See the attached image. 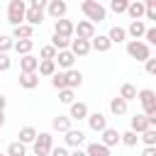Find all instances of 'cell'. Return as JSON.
<instances>
[{"label":"cell","instance_id":"cell-29","mask_svg":"<svg viewBox=\"0 0 156 156\" xmlns=\"http://www.w3.org/2000/svg\"><path fill=\"white\" fill-rule=\"evenodd\" d=\"M66 80H68L71 88H80V85H83V73L76 71V68H68V71H66Z\"/></svg>","mask_w":156,"mask_h":156},{"label":"cell","instance_id":"cell-19","mask_svg":"<svg viewBox=\"0 0 156 156\" xmlns=\"http://www.w3.org/2000/svg\"><path fill=\"white\" fill-rule=\"evenodd\" d=\"M100 134H102L100 139H102V141H105L110 149H112V146H117V144L122 141V132H117V129H112V127H105Z\"/></svg>","mask_w":156,"mask_h":156},{"label":"cell","instance_id":"cell-43","mask_svg":"<svg viewBox=\"0 0 156 156\" xmlns=\"http://www.w3.org/2000/svg\"><path fill=\"white\" fill-rule=\"evenodd\" d=\"M144 71H146L149 76H156V58H151V56H149V58L144 61Z\"/></svg>","mask_w":156,"mask_h":156},{"label":"cell","instance_id":"cell-44","mask_svg":"<svg viewBox=\"0 0 156 156\" xmlns=\"http://www.w3.org/2000/svg\"><path fill=\"white\" fill-rule=\"evenodd\" d=\"M144 39H146L151 46H156V27H146V34H144Z\"/></svg>","mask_w":156,"mask_h":156},{"label":"cell","instance_id":"cell-46","mask_svg":"<svg viewBox=\"0 0 156 156\" xmlns=\"http://www.w3.org/2000/svg\"><path fill=\"white\" fill-rule=\"evenodd\" d=\"M144 20L156 22V5H146V17H144Z\"/></svg>","mask_w":156,"mask_h":156},{"label":"cell","instance_id":"cell-12","mask_svg":"<svg viewBox=\"0 0 156 156\" xmlns=\"http://www.w3.org/2000/svg\"><path fill=\"white\" fill-rule=\"evenodd\" d=\"M54 32H58L63 37H73L76 34V24L71 20H66V17H58V20H54Z\"/></svg>","mask_w":156,"mask_h":156},{"label":"cell","instance_id":"cell-45","mask_svg":"<svg viewBox=\"0 0 156 156\" xmlns=\"http://www.w3.org/2000/svg\"><path fill=\"white\" fill-rule=\"evenodd\" d=\"M146 112V117H149V122H151V127H156V105H151L149 110H144Z\"/></svg>","mask_w":156,"mask_h":156},{"label":"cell","instance_id":"cell-16","mask_svg":"<svg viewBox=\"0 0 156 156\" xmlns=\"http://www.w3.org/2000/svg\"><path fill=\"white\" fill-rule=\"evenodd\" d=\"M127 107H129V100H124L122 95H117V98L110 100V112H112L115 117H124V115H127Z\"/></svg>","mask_w":156,"mask_h":156},{"label":"cell","instance_id":"cell-7","mask_svg":"<svg viewBox=\"0 0 156 156\" xmlns=\"http://www.w3.org/2000/svg\"><path fill=\"white\" fill-rule=\"evenodd\" d=\"M39 85V71H20V88L34 90Z\"/></svg>","mask_w":156,"mask_h":156},{"label":"cell","instance_id":"cell-38","mask_svg":"<svg viewBox=\"0 0 156 156\" xmlns=\"http://www.w3.org/2000/svg\"><path fill=\"white\" fill-rule=\"evenodd\" d=\"M56 54H58V49L54 44H44L39 49V58H56Z\"/></svg>","mask_w":156,"mask_h":156},{"label":"cell","instance_id":"cell-9","mask_svg":"<svg viewBox=\"0 0 156 156\" xmlns=\"http://www.w3.org/2000/svg\"><path fill=\"white\" fill-rule=\"evenodd\" d=\"M76 58H78V56H76L71 49H58V54H56V63H58V68H63V71L73 68Z\"/></svg>","mask_w":156,"mask_h":156},{"label":"cell","instance_id":"cell-13","mask_svg":"<svg viewBox=\"0 0 156 156\" xmlns=\"http://www.w3.org/2000/svg\"><path fill=\"white\" fill-rule=\"evenodd\" d=\"M68 115L76 119V122H80V119H88V115H90V110H88V105L85 102H71L68 105Z\"/></svg>","mask_w":156,"mask_h":156},{"label":"cell","instance_id":"cell-24","mask_svg":"<svg viewBox=\"0 0 156 156\" xmlns=\"http://www.w3.org/2000/svg\"><path fill=\"white\" fill-rule=\"evenodd\" d=\"M12 37H15V39H29V37H34V24H29V22L17 24V27L12 29Z\"/></svg>","mask_w":156,"mask_h":156},{"label":"cell","instance_id":"cell-5","mask_svg":"<svg viewBox=\"0 0 156 156\" xmlns=\"http://www.w3.org/2000/svg\"><path fill=\"white\" fill-rule=\"evenodd\" d=\"M66 12H68V5H66V0H49V5H46V15H49L51 20L66 17Z\"/></svg>","mask_w":156,"mask_h":156},{"label":"cell","instance_id":"cell-8","mask_svg":"<svg viewBox=\"0 0 156 156\" xmlns=\"http://www.w3.org/2000/svg\"><path fill=\"white\" fill-rule=\"evenodd\" d=\"M98 32H95V22H90L88 17L85 20H78L76 24V37H83V39H93Z\"/></svg>","mask_w":156,"mask_h":156},{"label":"cell","instance_id":"cell-31","mask_svg":"<svg viewBox=\"0 0 156 156\" xmlns=\"http://www.w3.org/2000/svg\"><path fill=\"white\" fill-rule=\"evenodd\" d=\"M73 100H76V88L66 85V88H61V90H58V102H63V105H71Z\"/></svg>","mask_w":156,"mask_h":156},{"label":"cell","instance_id":"cell-30","mask_svg":"<svg viewBox=\"0 0 156 156\" xmlns=\"http://www.w3.org/2000/svg\"><path fill=\"white\" fill-rule=\"evenodd\" d=\"M37 134H39V132H37L34 127H29V124H27V127H22V129H20V134H17V136H20V141H24V144H34Z\"/></svg>","mask_w":156,"mask_h":156},{"label":"cell","instance_id":"cell-40","mask_svg":"<svg viewBox=\"0 0 156 156\" xmlns=\"http://www.w3.org/2000/svg\"><path fill=\"white\" fill-rule=\"evenodd\" d=\"M10 49H15V37L0 34V51H10Z\"/></svg>","mask_w":156,"mask_h":156},{"label":"cell","instance_id":"cell-14","mask_svg":"<svg viewBox=\"0 0 156 156\" xmlns=\"http://www.w3.org/2000/svg\"><path fill=\"white\" fill-rule=\"evenodd\" d=\"M88 127H90V132H102L105 127H107V117L102 115V112H90L88 115Z\"/></svg>","mask_w":156,"mask_h":156},{"label":"cell","instance_id":"cell-1","mask_svg":"<svg viewBox=\"0 0 156 156\" xmlns=\"http://www.w3.org/2000/svg\"><path fill=\"white\" fill-rule=\"evenodd\" d=\"M127 56L144 63V61L151 56V44L144 41V39H129V41H127Z\"/></svg>","mask_w":156,"mask_h":156},{"label":"cell","instance_id":"cell-4","mask_svg":"<svg viewBox=\"0 0 156 156\" xmlns=\"http://www.w3.org/2000/svg\"><path fill=\"white\" fill-rule=\"evenodd\" d=\"M51 146H54L51 132H39L37 139H34V144H32V151H34L37 156H49V154H51Z\"/></svg>","mask_w":156,"mask_h":156},{"label":"cell","instance_id":"cell-17","mask_svg":"<svg viewBox=\"0 0 156 156\" xmlns=\"http://www.w3.org/2000/svg\"><path fill=\"white\" fill-rule=\"evenodd\" d=\"M71 122H73V117H71V115H56V117L51 119V129H54V132L66 134V132L71 129Z\"/></svg>","mask_w":156,"mask_h":156},{"label":"cell","instance_id":"cell-3","mask_svg":"<svg viewBox=\"0 0 156 156\" xmlns=\"http://www.w3.org/2000/svg\"><path fill=\"white\" fill-rule=\"evenodd\" d=\"M27 2L24 0H10L7 2V22L12 24V27H17V24H22V22H27L24 17H27Z\"/></svg>","mask_w":156,"mask_h":156},{"label":"cell","instance_id":"cell-27","mask_svg":"<svg viewBox=\"0 0 156 156\" xmlns=\"http://www.w3.org/2000/svg\"><path fill=\"white\" fill-rule=\"evenodd\" d=\"M32 49H34V41H32V37H29V39H17V41H15V51H17V56L32 54Z\"/></svg>","mask_w":156,"mask_h":156},{"label":"cell","instance_id":"cell-2","mask_svg":"<svg viewBox=\"0 0 156 156\" xmlns=\"http://www.w3.org/2000/svg\"><path fill=\"white\" fill-rule=\"evenodd\" d=\"M80 12H83L90 22H105V20H107V10H105V5H100L98 0H83V2H80Z\"/></svg>","mask_w":156,"mask_h":156},{"label":"cell","instance_id":"cell-47","mask_svg":"<svg viewBox=\"0 0 156 156\" xmlns=\"http://www.w3.org/2000/svg\"><path fill=\"white\" fill-rule=\"evenodd\" d=\"M29 5H34V7H41V10H46L49 0H29Z\"/></svg>","mask_w":156,"mask_h":156},{"label":"cell","instance_id":"cell-25","mask_svg":"<svg viewBox=\"0 0 156 156\" xmlns=\"http://www.w3.org/2000/svg\"><path fill=\"white\" fill-rule=\"evenodd\" d=\"M20 71H39V58L34 54L20 56Z\"/></svg>","mask_w":156,"mask_h":156},{"label":"cell","instance_id":"cell-20","mask_svg":"<svg viewBox=\"0 0 156 156\" xmlns=\"http://www.w3.org/2000/svg\"><path fill=\"white\" fill-rule=\"evenodd\" d=\"M136 100L141 102L144 110H149L151 105H156V90H151V88H141V90L136 93Z\"/></svg>","mask_w":156,"mask_h":156},{"label":"cell","instance_id":"cell-34","mask_svg":"<svg viewBox=\"0 0 156 156\" xmlns=\"http://www.w3.org/2000/svg\"><path fill=\"white\" fill-rule=\"evenodd\" d=\"M51 85H54L56 90L66 88V85H68V80H66V71H56V73L51 76Z\"/></svg>","mask_w":156,"mask_h":156},{"label":"cell","instance_id":"cell-6","mask_svg":"<svg viewBox=\"0 0 156 156\" xmlns=\"http://www.w3.org/2000/svg\"><path fill=\"white\" fill-rule=\"evenodd\" d=\"M71 51L76 54V56H88L90 51H93V44H90V39H83V37H76V39H71Z\"/></svg>","mask_w":156,"mask_h":156},{"label":"cell","instance_id":"cell-23","mask_svg":"<svg viewBox=\"0 0 156 156\" xmlns=\"http://www.w3.org/2000/svg\"><path fill=\"white\" fill-rule=\"evenodd\" d=\"M56 58H39V76H44V78H51L54 73H56Z\"/></svg>","mask_w":156,"mask_h":156},{"label":"cell","instance_id":"cell-36","mask_svg":"<svg viewBox=\"0 0 156 156\" xmlns=\"http://www.w3.org/2000/svg\"><path fill=\"white\" fill-rule=\"evenodd\" d=\"M136 93H139V90H136L132 83H124V85L119 88V95H122L124 100H136Z\"/></svg>","mask_w":156,"mask_h":156},{"label":"cell","instance_id":"cell-42","mask_svg":"<svg viewBox=\"0 0 156 156\" xmlns=\"http://www.w3.org/2000/svg\"><path fill=\"white\" fill-rule=\"evenodd\" d=\"M71 154V146H51V156H68Z\"/></svg>","mask_w":156,"mask_h":156},{"label":"cell","instance_id":"cell-49","mask_svg":"<svg viewBox=\"0 0 156 156\" xmlns=\"http://www.w3.org/2000/svg\"><path fill=\"white\" fill-rule=\"evenodd\" d=\"M2 127H5V112L0 110V129H2Z\"/></svg>","mask_w":156,"mask_h":156},{"label":"cell","instance_id":"cell-26","mask_svg":"<svg viewBox=\"0 0 156 156\" xmlns=\"http://www.w3.org/2000/svg\"><path fill=\"white\" fill-rule=\"evenodd\" d=\"M151 127V122H149V117H146V112H139V115H134L132 117V129L134 132H144V129H149Z\"/></svg>","mask_w":156,"mask_h":156},{"label":"cell","instance_id":"cell-33","mask_svg":"<svg viewBox=\"0 0 156 156\" xmlns=\"http://www.w3.org/2000/svg\"><path fill=\"white\" fill-rule=\"evenodd\" d=\"M136 141H139V132H134L132 127L127 132H122V144L124 146H136Z\"/></svg>","mask_w":156,"mask_h":156},{"label":"cell","instance_id":"cell-22","mask_svg":"<svg viewBox=\"0 0 156 156\" xmlns=\"http://www.w3.org/2000/svg\"><path fill=\"white\" fill-rule=\"evenodd\" d=\"M85 154H88V156H110V146L100 139V141L88 144V146H85Z\"/></svg>","mask_w":156,"mask_h":156},{"label":"cell","instance_id":"cell-15","mask_svg":"<svg viewBox=\"0 0 156 156\" xmlns=\"http://www.w3.org/2000/svg\"><path fill=\"white\" fill-rule=\"evenodd\" d=\"M127 15L132 20H144L146 17V2L144 0H132L129 7H127Z\"/></svg>","mask_w":156,"mask_h":156},{"label":"cell","instance_id":"cell-21","mask_svg":"<svg viewBox=\"0 0 156 156\" xmlns=\"http://www.w3.org/2000/svg\"><path fill=\"white\" fill-rule=\"evenodd\" d=\"M127 34H129L132 39H144V34H146V24H144V20H132L129 27H127Z\"/></svg>","mask_w":156,"mask_h":156},{"label":"cell","instance_id":"cell-41","mask_svg":"<svg viewBox=\"0 0 156 156\" xmlns=\"http://www.w3.org/2000/svg\"><path fill=\"white\" fill-rule=\"evenodd\" d=\"M10 66H12V58L7 56V51H0V73L10 71Z\"/></svg>","mask_w":156,"mask_h":156},{"label":"cell","instance_id":"cell-32","mask_svg":"<svg viewBox=\"0 0 156 156\" xmlns=\"http://www.w3.org/2000/svg\"><path fill=\"white\" fill-rule=\"evenodd\" d=\"M71 39H73V37H63V34L54 32V37H51V44H54L56 49H71Z\"/></svg>","mask_w":156,"mask_h":156},{"label":"cell","instance_id":"cell-10","mask_svg":"<svg viewBox=\"0 0 156 156\" xmlns=\"http://www.w3.org/2000/svg\"><path fill=\"white\" fill-rule=\"evenodd\" d=\"M63 141L71 146V149H80L83 144H85V132H80V129H68L66 132V136H63Z\"/></svg>","mask_w":156,"mask_h":156},{"label":"cell","instance_id":"cell-48","mask_svg":"<svg viewBox=\"0 0 156 156\" xmlns=\"http://www.w3.org/2000/svg\"><path fill=\"white\" fill-rule=\"evenodd\" d=\"M5 107H7V98H5V95H2V93H0V110H2V112H5Z\"/></svg>","mask_w":156,"mask_h":156},{"label":"cell","instance_id":"cell-51","mask_svg":"<svg viewBox=\"0 0 156 156\" xmlns=\"http://www.w3.org/2000/svg\"><path fill=\"white\" fill-rule=\"evenodd\" d=\"M0 141H2V136H0Z\"/></svg>","mask_w":156,"mask_h":156},{"label":"cell","instance_id":"cell-39","mask_svg":"<svg viewBox=\"0 0 156 156\" xmlns=\"http://www.w3.org/2000/svg\"><path fill=\"white\" fill-rule=\"evenodd\" d=\"M139 139H141L144 144H156V127H149V129H144V132L139 134Z\"/></svg>","mask_w":156,"mask_h":156},{"label":"cell","instance_id":"cell-37","mask_svg":"<svg viewBox=\"0 0 156 156\" xmlns=\"http://www.w3.org/2000/svg\"><path fill=\"white\" fill-rule=\"evenodd\" d=\"M129 2H132V0H110V10H112L115 15H122V12H127Z\"/></svg>","mask_w":156,"mask_h":156},{"label":"cell","instance_id":"cell-11","mask_svg":"<svg viewBox=\"0 0 156 156\" xmlns=\"http://www.w3.org/2000/svg\"><path fill=\"white\" fill-rule=\"evenodd\" d=\"M90 44H93V51H98V54H105V51L112 49V39H110V34H95V37L90 39Z\"/></svg>","mask_w":156,"mask_h":156},{"label":"cell","instance_id":"cell-50","mask_svg":"<svg viewBox=\"0 0 156 156\" xmlns=\"http://www.w3.org/2000/svg\"><path fill=\"white\" fill-rule=\"evenodd\" d=\"M144 2H146V5H156V0H144Z\"/></svg>","mask_w":156,"mask_h":156},{"label":"cell","instance_id":"cell-18","mask_svg":"<svg viewBox=\"0 0 156 156\" xmlns=\"http://www.w3.org/2000/svg\"><path fill=\"white\" fill-rule=\"evenodd\" d=\"M44 17H46V10H41V7H34V5H29L27 7V22L29 24H34V27H39L41 22H44Z\"/></svg>","mask_w":156,"mask_h":156},{"label":"cell","instance_id":"cell-35","mask_svg":"<svg viewBox=\"0 0 156 156\" xmlns=\"http://www.w3.org/2000/svg\"><path fill=\"white\" fill-rule=\"evenodd\" d=\"M7 154H10V156H24V154H27V144H24V141H12V144L7 146Z\"/></svg>","mask_w":156,"mask_h":156},{"label":"cell","instance_id":"cell-28","mask_svg":"<svg viewBox=\"0 0 156 156\" xmlns=\"http://www.w3.org/2000/svg\"><path fill=\"white\" fill-rule=\"evenodd\" d=\"M107 34H110L112 44H122V41H127V37H129V34H127V29H124V27H117V24H115Z\"/></svg>","mask_w":156,"mask_h":156}]
</instances>
